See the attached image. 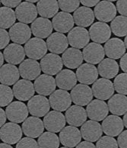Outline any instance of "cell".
<instances>
[{
	"instance_id": "1",
	"label": "cell",
	"mask_w": 127,
	"mask_h": 148,
	"mask_svg": "<svg viewBox=\"0 0 127 148\" xmlns=\"http://www.w3.org/2000/svg\"><path fill=\"white\" fill-rule=\"evenodd\" d=\"M47 42L38 38H31L24 45V51L27 57L34 60L44 57L47 55Z\"/></svg>"
},
{
	"instance_id": "2",
	"label": "cell",
	"mask_w": 127,
	"mask_h": 148,
	"mask_svg": "<svg viewBox=\"0 0 127 148\" xmlns=\"http://www.w3.org/2000/svg\"><path fill=\"white\" fill-rule=\"evenodd\" d=\"M50 101L43 95H34L28 102L29 113L34 117L46 116L50 109Z\"/></svg>"
},
{
	"instance_id": "3",
	"label": "cell",
	"mask_w": 127,
	"mask_h": 148,
	"mask_svg": "<svg viewBox=\"0 0 127 148\" xmlns=\"http://www.w3.org/2000/svg\"><path fill=\"white\" fill-rule=\"evenodd\" d=\"M51 108L57 112H65L71 107L72 100L71 94L66 90L58 89L50 95Z\"/></svg>"
},
{
	"instance_id": "4",
	"label": "cell",
	"mask_w": 127,
	"mask_h": 148,
	"mask_svg": "<svg viewBox=\"0 0 127 148\" xmlns=\"http://www.w3.org/2000/svg\"><path fill=\"white\" fill-rule=\"evenodd\" d=\"M22 128L19 125L14 122H9L1 127L0 138L5 144H18L21 140Z\"/></svg>"
},
{
	"instance_id": "5",
	"label": "cell",
	"mask_w": 127,
	"mask_h": 148,
	"mask_svg": "<svg viewBox=\"0 0 127 148\" xmlns=\"http://www.w3.org/2000/svg\"><path fill=\"white\" fill-rule=\"evenodd\" d=\"M7 119L14 123L24 122L28 119L29 111L25 104L21 101L13 102L6 107L5 109Z\"/></svg>"
},
{
	"instance_id": "6",
	"label": "cell",
	"mask_w": 127,
	"mask_h": 148,
	"mask_svg": "<svg viewBox=\"0 0 127 148\" xmlns=\"http://www.w3.org/2000/svg\"><path fill=\"white\" fill-rule=\"evenodd\" d=\"M41 70L47 75H56L62 71L63 66L62 59L57 54L48 53L40 60Z\"/></svg>"
},
{
	"instance_id": "7",
	"label": "cell",
	"mask_w": 127,
	"mask_h": 148,
	"mask_svg": "<svg viewBox=\"0 0 127 148\" xmlns=\"http://www.w3.org/2000/svg\"><path fill=\"white\" fill-rule=\"evenodd\" d=\"M43 121L46 130L52 133H57L66 127V119L62 112L51 111L44 116Z\"/></svg>"
},
{
	"instance_id": "8",
	"label": "cell",
	"mask_w": 127,
	"mask_h": 148,
	"mask_svg": "<svg viewBox=\"0 0 127 148\" xmlns=\"http://www.w3.org/2000/svg\"><path fill=\"white\" fill-rule=\"evenodd\" d=\"M94 96L97 99L105 101L110 99L114 93L115 89L113 83L107 79L101 78L95 81L92 86Z\"/></svg>"
},
{
	"instance_id": "9",
	"label": "cell",
	"mask_w": 127,
	"mask_h": 148,
	"mask_svg": "<svg viewBox=\"0 0 127 148\" xmlns=\"http://www.w3.org/2000/svg\"><path fill=\"white\" fill-rule=\"evenodd\" d=\"M112 2L113 1H102L94 8V15L101 22H109L116 18L117 9Z\"/></svg>"
},
{
	"instance_id": "10",
	"label": "cell",
	"mask_w": 127,
	"mask_h": 148,
	"mask_svg": "<svg viewBox=\"0 0 127 148\" xmlns=\"http://www.w3.org/2000/svg\"><path fill=\"white\" fill-rule=\"evenodd\" d=\"M71 97L72 102L76 106H88L93 99L92 89L85 84H78L72 89Z\"/></svg>"
},
{
	"instance_id": "11",
	"label": "cell",
	"mask_w": 127,
	"mask_h": 148,
	"mask_svg": "<svg viewBox=\"0 0 127 148\" xmlns=\"http://www.w3.org/2000/svg\"><path fill=\"white\" fill-rule=\"evenodd\" d=\"M68 42L72 47L76 49L85 48L90 41L89 32L81 27L73 28L69 32L68 36Z\"/></svg>"
},
{
	"instance_id": "12",
	"label": "cell",
	"mask_w": 127,
	"mask_h": 148,
	"mask_svg": "<svg viewBox=\"0 0 127 148\" xmlns=\"http://www.w3.org/2000/svg\"><path fill=\"white\" fill-rule=\"evenodd\" d=\"M59 140L66 147H75L81 143V131L74 126H66L59 132Z\"/></svg>"
},
{
	"instance_id": "13",
	"label": "cell",
	"mask_w": 127,
	"mask_h": 148,
	"mask_svg": "<svg viewBox=\"0 0 127 148\" xmlns=\"http://www.w3.org/2000/svg\"><path fill=\"white\" fill-rule=\"evenodd\" d=\"M88 117L92 121H100L106 119L109 113L107 104L104 101L94 99L91 101L86 108Z\"/></svg>"
},
{
	"instance_id": "14",
	"label": "cell",
	"mask_w": 127,
	"mask_h": 148,
	"mask_svg": "<svg viewBox=\"0 0 127 148\" xmlns=\"http://www.w3.org/2000/svg\"><path fill=\"white\" fill-rule=\"evenodd\" d=\"M37 9L32 3L28 2H21L15 9L16 18L19 22L24 24L33 23L37 16Z\"/></svg>"
},
{
	"instance_id": "15",
	"label": "cell",
	"mask_w": 127,
	"mask_h": 148,
	"mask_svg": "<svg viewBox=\"0 0 127 148\" xmlns=\"http://www.w3.org/2000/svg\"><path fill=\"white\" fill-rule=\"evenodd\" d=\"M83 57L86 63L94 65L100 64L105 56L104 48L98 43H90L83 49Z\"/></svg>"
},
{
	"instance_id": "16",
	"label": "cell",
	"mask_w": 127,
	"mask_h": 148,
	"mask_svg": "<svg viewBox=\"0 0 127 148\" xmlns=\"http://www.w3.org/2000/svg\"><path fill=\"white\" fill-rule=\"evenodd\" d=\"M89 35L94 43L103 44L110 40L111 29L107 24L98 21L91 26L89 29Z\"/></svg>"
},
{
	"instance_id": "17",
	"label": "cell",
	"mask_w": 127,
	"mask_h": 148,
	"mask_svg": "<svg viewBox=\"0 0 127 148\" xmlns=\"http://www.w3.org/2000/svg\"><path fill=\"white\" fill-rule=\"evenodd\" d=\"M103 128L101 124L95 121H87L81 127V137L86 141L96 142L102 137Z\"/></svg>"
},
{
	"instance_id": "18",
	"label": "cell",
	"mask_w": 127,
	"mask_h": 148,
	"mask_svg": "<svg viewBox=\"0 0 127 148\" xmlns=\"http://www.w3.org/2000/svg\"><path fill=\"white\" fill-rule=\"evenodd\" d=\"M43 121L37 117L31 116L26 119L22 124V131L28 138H36L40 137L44 131Z\"/></svg>"
},
{
	"instance_id": "19",
	"label": "cell",
	"mask_w": 127,
	"mask_h": 148,
	"mask_svg": "<svg viewBox=\"0 0 127 148\" xmlns=\"http://www.w3.org/2000/svg\"><path fill=\"white\" fill-rule=\"evenodd\" d=\"M9 33L11 40L15 44L21 45L26 44L31 39L32 32L28 25L18 22L10 28Z\"/></svg>"
},
{
	"instance_id": "20",
	"label": "cell",
	"mask_w": 127,
	"mask_h": 148,
	"mask_svg": "<svg viewBox=\"0 0 127 148\" xmlns=\"http://www.w3.org/2000/svg\"><path fill=\"white\" fill-rule=\"evenodd\" d=\"M20 75L24 79L34 80L38 78L41 73L40 64L34 60H24L19 66Z\"/></svg>"
},
{
	"instance_id": "21",
	"label": "cell",
	"mask_w": 127,
	"mask_h": 148,
	"mask_svg": "<svg viewBox=\"0 0 127 148\" xmlns=\"http://www.w3.org/2000/svg\"><path fill=\"white\" fill-rule=\"evenodd\" d=\"M52 24L56 32L61 34H65L69 32L73 28L75 21L73 16L71 14L61 12L57 13L53 18Z\"/></svg>"
},
{
	"instance_id": "22",
	"label": "cell",
	"mask_w": 127,
	"mask_h": 148,
	"mask_svg": "<svg viewBox=\"0 0 127 148\" xmlns=\"http://www.w3.org/2000/svg\"><path fill=\"white\" fill-rule=\"evenodd\" d=\"M56 87V79L53 78L52 76L47 74L40 75L34 81L35 91L40 95H43V96L50 95L52 93L55 92Z\"/></svg>"
},
{
	"instance_id": "23",
	"label": "cell",
	"mask_w": 127,
	"mask_h": 148,
	"mask_svg": "<svg viewBox=\"0 0 127 148\" xmlns=\"http://www.w3.org/2000/svg\"><path fill=\"white\" fill-rule=\"evenodd\" d=\"M13 92L15 97L19 101H28L34 96V84L30 80L20 79L14 85Z\"/></svg>"
},
{
	"instance_id": "24",
	"label": "cell",
	"mask_w": 127,
	"mask_h": 148,
	"mask_svg": "<svg viewBox=\"0 0 127 148\" xmlns=\"http://www.w3.org/2000/svg\"><path fill=\"white\" fill-rule=\"evenodd\" d=\"M76 77L78 82L85 85L94 84L98 77V70L95 66L90 64L81 65L76 70Z\"/></svg>"
},
{
	"instance_id": "25",
	"label": "cell",
	"mask_w": 127,
	"mask_h": 148,
	"mask_svg": "<svg viewBox=\"0 0 127 148\" xmlns=\"http://www.w3.org/2000/svg\"><path fill=\"white\" fill-rule=\"evenodd\" d=\"M47 48L52 53L60 54L67 50L68 39L64 34L55 32L51 34L47 40Z\"/></svg>"
},
{
	"instance_id": "26",
	"label": "cell",
	"mask_w": 127,
	"mask_h": 148,
	"mask_svg": "<svg viewBox=\"0 0 127 148\" xmlns=\"http://www.w3.org/2000/svg\"><path fill=\"white\" fill-rule=\"evenodd\" d=\"M87 112L82 106H72L66 112V121L69 125L74 127L83 125L87 120Z\"/></svg>"
},
{
	"instance_id": "27",
	"label": "cell",
	"mask_w": 127,
	"mask_h": 148,
	"mask_svg": "<svg viewBox=\"0 0 127 148\" xmlns=\"http://www.w3.org/2000/svg\"><path fill=\"white\" fill-rule=\"evenodd\" d=\"M123 121L117 115H109L102 122L103 131L110 137L120 135L123 132Z\"/></svg>"
},
{
	"instance_id": "28",
	"label": "cell",
	"mask_w": 127,
	"mask_h": 148,
	"mask_svg": "<svg viewBox=\"0 0 127 148\" xmlns=\"http://www.w3.org/2000/svg\"><path fill=\"white\" fill-rule=\"evenodd\" d=\"M24 47L18 44H11L6 47L3 52L5 60L9 64L17 65L21 64L25 57Z\"/></svg>"
},
{
	"instance_id": "29",
	"label": "cell",
	"mask_w": 127,
	"mask_h": 148,
	"mask_svg": "<svg viewBox=\"0 0 127 148\" xmlns=\"http://www.w3.org/2000/svg\"><path fill=\"white\" fill-rule=\"evenodd\" d=\"M32 34L36 38H49L53 32V24L48 18H37L31 24V26Z\"/></svg>"
},
{
	"instance_id": "30",
	"label": "cell",
	"mask_w": 127,
	"mask_h": 148,
	"mask_svg": "<svg viewBox=\"0 0 127 148\" xmlns=\"http://www.w3.org/2000/svg\"><path fill=\"white\" fill-rule=\"evenodd\" d=\"M104 51L109 58L117 60L122 58L126 53V46L123 41L120 38H111L105 43Z\"/></svg>"
},
{
	"instance_id": "31",
	"label": "cell",
	"mask_w": 127,
	"mask_h": 148,
	"mask_svg": "<svg viewBox=\"0 0 127 148\" xmlns=\"http://www.w3.org/2000/svg\"><path fill=\"white\" fill-rule=\"evenodd\" d=\"M76 74L69 69L62 70L56 75V83L57 86L62 90H72L77 83Z\"/></svg>"
},
{
	"instance_id": "32",
	"label": "cell",
	"mask_w": 127,
	"mask_h": 148,
	"mask_svg": "<svg viewBox=\"0 0 127 148\" xmlns=\"http://www.w3.org/2000/svg\"><path fill=\"white\" fill-rule=\"evenodd\" d=\"M63 64L69 69H76L82 65L83 53L80 50L71 47L66 50L62 56Z\"/></svg>"
},
{
	"instance_id": "33",
	"label": "cell",
	"mask_w": 127,
	"mask_h": 148,
	"mask_svg": "<svg viewBox=\"0 0 127 148\" xmlns=\"http://www.w3.org/2000/svg\"><path fill=\"white\" fill-rule=\"evenodd\" d=\"M75 24L78 27L86 28L91 26L94 21V13L92 9L85 6L79 7L73 14Z\"/></svg>"
},
{
	"instance_id": "34",
	"label": "cell",
	"mask_w": 127,
	"mask_h": 148,
	"mask_svg": "<svg viewBox=\"0 0 127 148\" xmlns=\"http://www.w3.org/2000/svg\"><path fill=\"white\" fill-rule=\"evenodd\" d=\"M19 70L12 64H5L1 67L0 82L3 85L12 86L17 83L20 77Z\"/></svg>"
},
{
	"instance_id": "35",
	"label": "cell",
	"mask_w": 127,
	"mask_h": 148,
	"mask_svg": "<svg viewBox=\"0 0 127 148\" xmlns=\"http://www.w3.org/2000/svg\"><path fill=\"white\" fill-rule=\"evenodd\" d=\"M107 106L112 114L117 116L123 115L127 112V97L124 95L116 94L109 99Z\"/></svg>"
},
{
	"instance_id": "36",
	"label": "cell",
	"mask_w": 127,
	"mask_h": 148,
	"mask_svg": "<svg viewBox=\"0 0 127 148\" xmlns=\"http://www.w3.org/2000/svg\"><path fill=\"white\" fill-rule=\"evenodd\" d=\"M98 73L104 79H113L119 73V65L115 60L107 58L102 60L98 66Z\"/></svg>"
},
{
	"instance_id": "37",
	"label": "cell",
	"mask_w": 127,
	"mask_h": 148,
	"mask_svg": "<svg viewBox=\"0 0 127 148\" xmlns=\"http://www.w3.org/2000/svg\"><path fill=\"white\" fill-rule=\"evenodd\" d=\"M37 12L42 18H50L54 17L59 11L58 1H39L37 4Z\"/></svg>"
},
{
	"instance_id": "38",
	"label": "cell",
	"mask_w": 127,
	"mask_h": 148,
	"mask_svg": "<svg viewBox=\"0 0 127 148\" xmlns=\"http://www.w3.org/2000/svg\"><path fill=\"white\" fill-rule=\"evenodd\" d=\"M37 143L39 148H59L60 140L55 133L47 131L39 137Z\"/></svg>"
},
{
	"instance_id": "39",
	"label": "cell",
	"mask_w": 127,
	"mask_h": 148,
	"mask_svg": "<svg viewBox=\"0 0 127 148\" xmlns=\"http://www.w3.org/2000/svg\"><path fill=\"white\" fill-rule=\"evenodd\" d=\"M16 15L15 12L8 7H1L0 8V19L1 23L0 26L2 29L12 28L16 21Z\"/></svg>"
},
{
	"instance_id": "40",
	"label": "cell",
	"mask_w": 127,
	"mask_h": 148,
	"mask_svg": "<svg viewBox=\"0 0 127 148\" xmlns=\"http://www.w3.org/2000/svg\"><path fill=\"white\" fill-rule=\"evenodd\" d=\"M110 29L116 36H127V17L120 15L115 18L111 21Z\"/></svg>"
},
{
	"instance_id": "41",
	"label": "cell",
	"mask_w": 127,
	"mask_h": 148,
	"mask_svg": "<svg viewBox=\"0 0 127 148\" xmlns=\"http://www.w3.org/2000/svg\"><path fill=\"white\" fill-rule=\"evenodd\" d=\"M115 90L121 95H127V73H121L115 77L113 81Z\"/></svg>"
},
{
	"instance_id": "42",
	"label": "cell",
	"mask_w": 127,
	"mask_h": 148,
	"mask_svg": "<svg viewBox=\"0 0 127 148\" xmlns=\"http://www.w3.org/2000/svg\"><path fill=\"white\" fill-rule=\"evenodd\" d=\"M1 89V101H0V106L1 107L9 106L12 103L14 97V92L13 90L11 89L9 86L1 84L0 86Z\"/></svg>"
},
{
	"instance_id": "43",
	"label": "cell",
	"mask_w": 127,
	"mask_h": 148,
	"mask_svg": "<svg viewBox=\"0 0 127 148\" xmlns=\"http://www.w3.org/2000/svg\"><path fill=\"white\" fill-rule=\"evenodd\" d=\"M118 142L110 136H103L96 144L97 148H118Z\"/></svg>"
},
{
	"instance_id": "44",
	"label": "cell",
	"mask_w": 127,
	"mask_h": 148,
	"mask_svg": "<svg viewBox=\"0 0 127 148\" xmlns=\"http://www.w3.org/2000/svg\"><path fill=\"white\" fill-rule=\"evenodd\" d=\"M59 9L64 12H75L79 8L81 2L80 1H64V0H59L58 1Z\"/></svg>"
},
{
	"instance_id": "45",
	"label": "cell",
	"mask_w": 127,
	"mask_h": 148,
	"mask_svg": "<svg viewBox=\"0 0 127 148\" xmlns=\"http://www.w3.org/2000/svg\"><path fill=\"white\" fill-rule=\"evenodd\" d=\"M15 148H39L38 143L34 138H24L20 140Z\"/></svg>"
},
{
	"instance_id": "46",
	"label": "cell",
	"mask_w": 127,
	"mask_h": 148,
	"mask_svg": "<svg viewBox=\"0 0 127 148\" xmlns=\"http://www.w3.org/2000/svg\"><path fill=\"white\" fill-rule=\"evenodd\" d=\"M0 34H1V43H0V49H5L6 47L9 46V43L11 38L9 33L5 31V29L1 28L0 30Z\"/></svg>"
},
{
	"instance_id": "47",
	"label": "cell",
	"mask_w": 127,
	"mask_h": 148,
	"mask_svg": "<svg viewBox=\"0 0 127 148\" xmlns=\"http://www.w3.org/2000/svg\"><path fill=\"white\" fill-rule=\"evenodd\" d=\"M117 9L121 15L127 17V1L120 0L117 2Z\"/></svg>"
},
{
	"instance_id": "48",
	"label": "cell",
	"mask_w": 127,
	"mask_h": 148,
	"mask_svg": "<svg viewBox=\"0 0 127 148\" xmlns=\"http://www.w3.org/2000/svg\"><path fill=\"white\" fill-rule=\"evenodd\" d=\"M117 142L120 148H127V130L123 131L119 135Z\"/></svg>"
},
{
	"instance_id": "49",
	"label": "cell",
	"mask_w": 127,
	"mask_h": 148,
	"mask_svg": "<svg viewBox=\"0 0 127 148\" xmlns=\"http://www.w3.org/2000/svg\"><path fill=\"white\" fill-rule=\"evenodd\" d=\"M21 0H17V1H5V0H2L1 2L5 7H8V8H17L18 5L21 3Z\"/></svg>"
},
{
	"instance_id": "50",
	"label": "cell",
	"mask_w": 127,
	"mask_h": 148,
	"mask_svg": "<svg viewBox=\"0 0 127 148\" xmlns=\"http://www.w3.org/2000/svg\"><path fill=\"white\" fill-rule=\"evenodd\" d=\"M120 65L121 70H123V72H125L126 73H127V53H125L120 59Z\"/></svg>"
},
{
	"instance_id": "51",
	"label": "cell",
	"mask_w": 127,
	"mask_h": 148,
	"mask_svg": "<svg viewBox=\"0 0 127 148\" xmlns=\"http://www.w3.org/2000/svg\"><path fill=\"white\" fill-rule=\"evenodd\" d=\"M75 148H97L96 146L93 143L88 141H83L81 142L80 144H78Z\"/></svg>"
},
{
	"instance_id": "52",
	"label": "cell",
	"mask_w": 127,
	"mask_h": 148,
	"mask_svg": "<svg viewBox=\"0 0 127 148\" xmlns=\"http://www.w3.org/2000/svg\"><path fill=\"white\" fill-rule=\"evenodd\" d=\"M80 2L85 7H94L96 6L99 3L100 1H98V0H94V1H84V0H81Z\"/></svg>"
},
{
	"instance_id": "53",
	"label": "cell",
	"mask_w": 127,
	"mask_h": 148,
	"mask_svg": "<svg viewBox=\"0 0 127 148\" xmlns=\"http://www.w3.org/2000/svg\"><path fill=\"white\" fill-rule=\"evenodd\" d=\"M0 114H1V121H0V126L1 127L3 126L4 125H5V121H6L7 119V115L6 113L3 109H0Z\"/></svg>"
},
{
	"instance_id": "54",
	"label": "cell",
	"mask_w": 127,
	"mask_h": 148,
	"mask_svg": "<svg viewBox=\"0 0 127 148\" xmlns=\"http://www.w3.org/2000/svg\"><path fill=\"white\" fill-rule=\"evenodd\" d=\"M0 148H13V147L11 146L10 144H5V143H2V144H0Z\"/></svg>"
},
{
	"instance_id": "55",
	"label": "cell",
	"mask_w": 127,
	"mask_h": 148,
	"mask_svg": "<svg viewBox=\"0 0 127 148\" xmlns=\"http://www.w3.org/2000/svg\"><path fill=\"white\" fill-rule=\"evenodd\" d=\"M4 55L2 54V52L0 53V65H1V67H2V66H3L2 64H3V63H4Z\"/></svg>"
},
{
	"instance_id": "56",
	"label": "cell",
	"mask_w": 127,
	"mask_h": 148,
	"mask_svg": "<svg viewBox=\"0 0 127 148\" xmlns=\"http://www.w3.org/2000/svg\"><path fill=\"white\" fill-rule=\"evenodd\" d=\"M123 124H124V126L127 128V112L124 114V117H123Z\"/></svg>"
},
{
	"instance_id": "57",
	"label": "cell",
	"mask_w": 127,
	"mask_h": 148,
	"mask_svg": "<svg viewBox=\"0 0 127 148\" xmlns=\"http://www.w3.org/2000/svg\"><path fill=\"white\" fill-rule=\"evenodd\" d=\"M26 2H30V3H32V4H34L36 2H39V1H37V0H32V1H30V0H28V1H26Z\"/></svg>"
},
{
	"instance_id": "58",
	"label": "cell",
	"mask_w": 127,
	"mask_h": 148,
	"mask_svg": "<svg viewBox=\"0 0 127 148\" xmlns=\"http://www.w3.org/2000/svg\"><path fill=\"white\" fill-rule=\"evenodd\" d=\"M124 44H125L126 48L127 49V36H126V38H125V40H124Z\"/></svg>"
},
{
	"instance_id": "59",
	"label": "cell",
	"mask_w": 127,
	"mask_h": 148,
	"mask_svg": "<svg viewBox=\"0 0 127 148\" xmlns=\"http://www.w3.org/2000/svg\"><path fill=\"white\" fill-rule=\"evenodd\" d=\"M61 148H69V147H61Z\"/></svg>"
}]
</instances>
